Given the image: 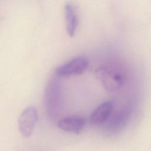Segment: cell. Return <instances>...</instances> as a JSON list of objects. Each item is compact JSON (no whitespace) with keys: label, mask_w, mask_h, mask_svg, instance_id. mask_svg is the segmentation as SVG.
I'll return each instance as SVG.
<instances>
[{"label":"cell","mask_w":151,"mask_h":151,"mask_svg":"<svg viewBox=\"0 0 151 151\" xmlns=\"http://www.w3.org/2000/svg\"><path fill=\"white\" fill-rule=\"evenodd\" d=\"M62 104V84L58 78L52 77L48 83L44 95V106L48 117L56 119L61 112Z\"/></svg>","instance_id":"obj_1"},{"label":"cell","mask_w":151,"mask_h":151,"mask_svg":"<svg viewBox=\"0 0 151 151\" xmlns=\"http://www.w3.org/2000/svg\"><path fill=\"white\" fill-rule=\"evenodd\" d=\"M113 105V103L111 101H107L100 104L90 115V122L96 125H99L105 122L111 115Z\"/></svg>","instance_id":"obj_6"},{"label":"cell","mask_w":151,"mask_h":151,"mask_svg":"<svg viewBox=\"0 0 151 151\" xmlns=\"http://www.w3.org/2000/svg\"><path fill=\"white\" fill-rule=\"evenodd\" d=\"M127 121V116L126 114H121L114 116L110 120L108 124L109 130L116 133L121 130L126 126Z\"/></svg>","instance_id":"obj_8"},{"label":"cell","mask_w":151,"mask_h":151,"mask_svg":"<svg viewBox=\"0 0 151 151\" xmlns=\"http://www.w3.org/2000/svg\"><path fill=\"white\" fill-rule=\"evenodd\" d=\"M38 119L35 107L28 106L21 113L18 120V127L21 135L24 137H29L35 127Z\"/></svg>","instance_id":"obj_3"},{"label":"cell","mask_w":151,"mask_h":151,"mask_svg":"<svg viewBox=\"0 0 151 151\" xmlns=\"http://www.w3.org/2000/svg\"><path fill=\"white\" fill-rule=\"evenodd\" d=\"M86 124V120L85 118L78 116H72L60 119L57 125L62 130L79 133L83 130Z\"/></svg>","instance_id":"obj_5"},{"label":"cell","mask_w":151,"mask_h":151,"mask_svg":"<svg viewBox=\"0 0 151 151\" xmlns=\"http://www.w3.org/2000/svg\"><path fill=\"white\" fill-rule=\"evenodd\" d=\"M100 78L106 88L114 91L119 88L123 84V76L117 68L111 65H106L100 68L98 71Z\"/></svg>","instance_id":"obj_4"},{"label":"cell","mask_w":151,"mask_h":151,"mask_svg":"<svg viewBox=\"0 0 151 151\" xmlns=\"http://www.w3.org/2000/svg\"><path fill=\"white\" fill-rule=\"evenodd\" d=\"M66 30L70 37L74 35L78 26V16L76 6L68 2L64 6Z\"/></svg>","instance_id":"obj_7"},{"label":"cell","mask_w":151,"mask_h":151,"mask_svg":"<svg viewBox=\"0 0 151 151\" xmlns=\"http://www.w3.org/2000/svg\"><path fill=\"white\" fill-rule=\"evenodd\" d=\"M89 65V60L84 56L73 58L67 63L59 66L55 70L57 77H68L78 75L84 73Z\"/></svg>","instance_id":"obj_2"}]
</instances>
